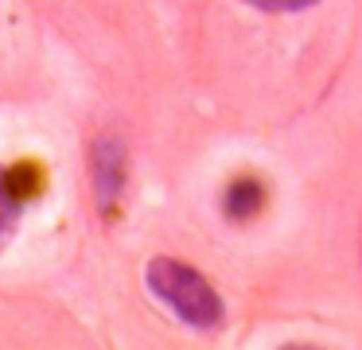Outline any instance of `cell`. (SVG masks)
I'll use <instances>...</instances> for the list:
<instances>
[{
  "mask_svg": "<svg viewBox=\"0 0 362 350\" xmlns=\"http://www.w3.org/2000/svg\"><path fill=\"white\" fill-rule=\"evenodd\" d=\"M144 280H148V292L164 303L168 311L183 319L195 331H218L222 319H226V308H222V296L211 288V280L199 269L175 261V257H156L144 269Z\"/></svg>",
  "mask_w": 362,
  "mask_h": 350,
  "instance_id": "cell-1",
  "label": "cell"
},
{
  "mask_svg": "<svg viewBox=\"0 0 362 350\" xmlns=\"http://www.w3.org/2000/svg\"><path fill=\"white\" fill-rule=\"evenodd\" d=\"M90 171H94V199L102 206V214H117V202L125 194V179H129V163H125L121 140H113V136L94 140Z\"/></svg>",
  "mask_w": 362,
  "mask_h": 350,
  "instance_id": "cell-2",
  "label": "cell"
},
{
  "mask_svg": "<svg viewBox=\"0 0 362 350\" xmlns=\"http://www.w3.org/2000/svg\"><path fill=\"white\" fill-rule=\"evenodd\" d=\"M261 202H265V187H261L257 179H234V183L226 187V214L230 218L257 214Z\"/></svg>",
  "mask_w": 362,
  "mask_h": 350,
  "instance_id": "cell-3",
  "label": "cell"
},
{
  "mask_svg": "<svg viewBox=\"0 0 362 350\" xmlns=\"http://www.w3.org/2000/svg\"><path fill=\"white\" fill-rule=\"evenodd\" d=\"M4 183L20 202H28L43 191V171L35 163H16V168H4Z\"/></svg>",
  "mask_w": 362,
  "mask_h": 350,
  "instance_id": "cell-4",
  "label": "cell"
},
{
  "mask_svg": "<svg viewBox=\"0 0 362 350\" xmlns=\"http://www.w3.org/2000/svg\"><path fill=\"white\" fill-rule=\"evenodd\" d=\"M20 210H24V202L8 191V183H4V168H0V249H8L12 233H16V222H20Z\"/></svg>",
  "mask_w": 362,
  "mask_h": 350,
  "instance_id": "cell-5",
  "label": "cell"
},
{
  "mask_svg": "<svg viewBox=\"0 0 362 350\" xmlns=\"http://www.w3.org/2000/svg\"><path fill=\"white\" fill-rule=\"evenodd\" d=\"M245 4L261 8V12H304V8L320 4V0H245Z\"/></svg>",
  "mask_w": 362,
  "mask_h": 350,
  "instance_id": "cell-6",
  "label": "cell"
}]
</instances>
